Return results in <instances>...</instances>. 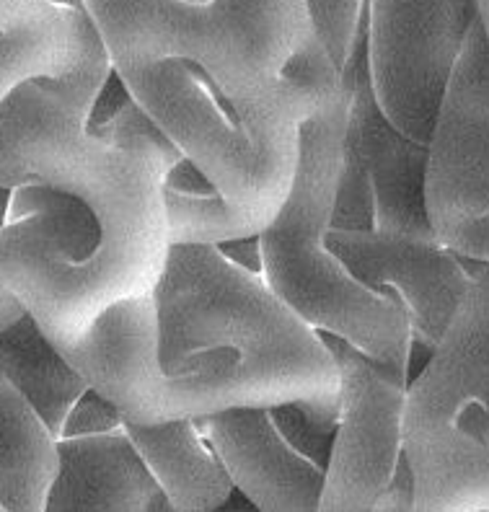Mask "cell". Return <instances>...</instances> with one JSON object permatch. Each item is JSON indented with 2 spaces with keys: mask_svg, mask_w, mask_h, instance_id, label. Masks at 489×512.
<instances>
[{
  "mask_svg": "<svg viewBox=\"0 0 489 512\" xmlns=\"http://www.w3.org/2000/svg\"><path fill=\"white\" fill-rule=\"evenodd\" d=\"M112 70L179 60L241 112L283 104L324 52L306 0H83Z\"/></svg>",
  "mask_w": 489,
  "mask_h": 512,
  "instance_id": "1",
  "label": "cell"
},
{
  "mask_svg": "<svg viewBox=\"0 0 489 512\" xmlns=\"http://www.w3.org/2000/svg\"><path fill=\"white\" fill-rule=\"evenodd\" d=\"M345 135L347 88L303 125L288 197L259 233V269L272 293L308 326L409 375L414 337L407 313L360 282L329 246Z\"/></svg>",
  "mask_w": 489,
  "mask_h": 512,
  "instance_id": "2",
  "label": "cell"
},
{
  "mask_svg": "<svg viewBox=\"0 0 489 512\" xmlns=\"http://www.w3.org/2000/svg\"><path fill=\"white\" fill-rule=\"evenodd\" d=\"M156 303L166 375L197 373L207 357H239L293 370L342 396L326 339L272 293L262 272L236 262L220 244H171Z\"/></svg>",
  "mask_w": 489,
  "mask_h": 512,
  "instance_id": "3",
  "label": "cell"
},
{
  "mask_svg": "<svg viewBox=\"0 0 489 512\" xmlns=\"http://www.w3.org/2000/svg\"><path fill=\"white\" fill-rule=\"evenodd\" d=\"M425 205L440 244L489 264V39L479 13L427 140Z\"/></svg>",
  "mask_w": 489,
  "mask_h": 512,
  "instance_id": "4",
  "label": "cell"
},
{
  "mask_svg": "<svg viewBox=\"0 0 489 512\" xmlns=\"http://www.w3.org/2000/svg\"><path fill=\"white\" fill-rule=\"evenodd\" d=\"M477 0H368L365 63L378 107L427 145Z\"/></svg>",
  "mask_w": 489,
  "mask_h": 512,
  "instance_id": "5",
  "label": "cell"
},
{
  "mask_svg": "<svg viewBox=\"0 0 489 512\" xmlns=\"http://www.w3.org/2000/svg\"><path fill=\"white\" fill-rule=\"evenodd\" d=\"M233 489L257 512H319L334 430L301 406H239L200 419Z\"/></svg>",
  "mask_w": 489,
  "mask_h": 512,
  "instance_id": "6",
  "label": "cell"
},
{
  "mask_svg": "<svg viewBox=\"0 0 489 512\" xmlns=\"http://www.w3.org/2000/svg\"><path fill=\"white\" fill-rule=\"evenodd\" d=\"M326 344L337 357L342 404L319 512H373L404 458L407 375L334 337Z\"/></svg>",
  "mask_w": 489,
  "mask_h": 512,
  "instance_id": "7",
  "label": "cell"
},
{
  "mask_svg": "<svg viewBox=\"0 0 489 512\" xmlns=\"http://www.w3.org/2000/svg\"><path fill=\"white\" fill-rule=\"evenodd\" d=\"M329 246L360 282L402 306L414 342L427 350L451 324L477 267L440 244L435 233L332 228Z\"/></svg>",
  "mask_w": 489,
  "mask_h": 512,
  "instance_id": "8",
  "label": "cell"
},
{
  "mask_svg": "<svg viewBox=\"0 0 489 512\" xmlns=\"http://www.w3.org/2000/svg\"><path fill=\"white\" fill-rule=\"evenodd\" d=\"M430 352V363L407 388L404 443L456 427L466 414L489 417V264L474 267L451 324Z\"/></svg>",
  "mask_w": 489,
  "mask_h": 512,
  "instance_id": "9",
  "label": "cell"
},
{
  "mask_svg": "<svg viewBox=\"0 0 489 512\" xmlns=\"http://www.w3.org/2000/svg\"><path fill=\"white\" fill-rule=\"evenodd\" d=\"M347 88L345 153L368 174L373 228L394 233H433L425 205L427 145L414 143L378 107L365 63V39L342 70Z\"/></svg>",
  "mask_w": 489,
  "mask_h": 512,
  "instance_id": "10",
  "label": "cell"
},
{
  "mask_svg": "<svg viewBox=\"0 0 489 512\" xmlns=\"http://www.w3.org/2000/svg\"><path fill=\"white\" fill-rule=\"evenodd\" d=\"M32 78H65L78 99L99 101L112 63L86 8L42 0L0 26V104Z\"/></svg>",
  "mask_w": 489,
  "mask_h": 512,
  "instance_id": "11",
  "label": "cell"
},
{
  "mask_svg": "<svg viewBox=\"0 0 489 512\" xmlns=\"http://www.w3.org/2000/svg\"><path fill=\"white\" fill-rule=\"evenodd\" d=\"M161 492L125 427L57 440L44 512H143Z\"/></svg>",
  "mask_w": 489,
  "mask_h": 512,
  "instance_id": "12",
  "label": "cell"
},
{
  "mask_svg": "<svg viewBox=\"0 0 489 512\" xmlns=\"http://www.w3.org/2000/svg\"><path fill=\"white\" fill-rule=\"evenodd\" d=\"M122 427L174 507L182 512H213L233 500L236 489L200 419H171L153 425L122 419Z\"/></svg>",
  "mask_w": 489,
  "mask_h": 512,
  "instance_id": "13",
  "label": "cell"
},
{
  "mask_svg": "<svg viewBox=\"0 0 489 512\" xmlns=\"http://www.w3.org/2000/svg\"><path fill=\"white\" fill-rule=\"evenodd\" d=\"M0 373L37 409L57 440L70 412L88 394L81 373L65 360L29 311L0 331Z\"/></svg>",
  "mask_w": 489,
  "mask_h": 512,
  "instance_id": "14",
  "label": "cell"
},
{
  "mask_svg": "<svg viewBox=\"0 0 489 512\" xmlns=\"http://www.w3.org/2000/svg\"><path fill=\"white\" fill-rule=\"evenodd\" d=\"M57 474V438L0 373V510L44 512Z\"/></svg>",
  "mask_w": 489,
  "mask_h": 512,
  "instance_id": "15",
  "label": "cell"
},
{
  "mask_svg": "<svg viewBox=\"0 0 489 512\" xmlns=\"http://www.w3.org/2000/svg\"><path fill=\"white\" fill-rule=\"evenodd\" d=\"M306 6L319 42L334 65L345 70L365 39L368 0H306Z\"/></svg>",
  "mask_w": 489,
  "mask_h": 512,
  "instance_id": "16",
  "label": "cell"
},
{
  "mask_svg": "<svg viewBox=\"0 0 489 512\" xmlns=\"http://www.w3.org/2000/svg\"><path fill=\"white\" fill-rule=\"evenodd\" d=\"M26 308L21 306L19 300H16V303H11V306H6V308H0V331L6 329L8 324H13V321L19 319L21 313H24Z\"/></svg>",
  "mask_w": 489,
  "mask_h": 512,
  "instance_id": "17",
  "label": "cell"
},
{
  "mask_svg": "<svg viewBox=\"0 0 489 512\" xmlns=\"http://www.w3.org/2000/svg\"><path fill=\"white\" fill-rule=\"evenodd\" d=\"M143 512H182L179 507H174L169 502V497L163 492H156V497H153L151 502H148V507H145Z\"/></svg>",
  "mask_w": 489,
  "mask_h": 512,
  "instance_id": "18",
  "label": "cell"
},
{
  "mask_svg": "<svg viewBox=\"0 0 489 512\" xmlns=\"http://www.w3.org/2000/svg\"><path fill=\"white\" fill-rule=\"evenodd\" d=\"M241 512H257V510H254V507H251L249 502H244V507H241Z\"/></svg>",
  "mask_w": 489,
  "mask_h": 512,
  "instance_id": "19",
  "label": "cell"
}]
</instances>
